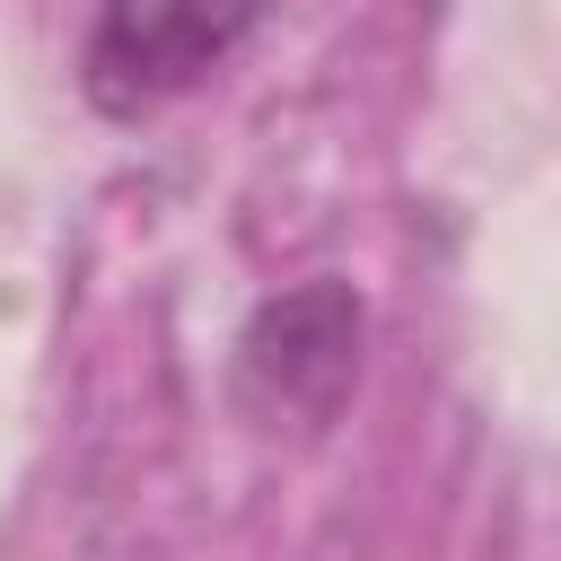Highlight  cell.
I'll return each mask as SVG.
<instances>
[{
  "label": "cell",
  "instance_id": "1",
  "mask_svg": "<svg viewBox=\"0 0 561 561\" xmlns=\"http://www.w3.org/2000/svg\"><path fill=\"white\" fill-rule=\"evenodd\" d=\"M254 18H263V0H105L88 26L79 88L96 114L140 123V114L175 105L184 88H202L254 35Z\"/></svg>",
  "mask_w": 561,
  "mask_h": 561
},
{
  "label": "cell",
  "instance_id": "2",
  "mask_svg": "<svg viewBox=\"0 0 561 561\" xmlns=\"http://www.w3.org/2000/svg\"><path fill=\"white\" fill-rule=\"evenodd\" d=\"M359 377V298L342 280H298L280 298L254 307V324L237 333V394L254 421H289V430H324L342 412Z\"/></svg>",
  "mask_w": 561,
  "mask_h": 561
}]
</instances>
